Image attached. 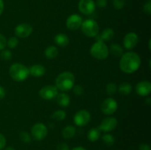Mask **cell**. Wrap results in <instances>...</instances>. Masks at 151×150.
I'll return each instance as SVG.
<instances>
[{
  "label": "cell",
  "instance_id": "1",
  "mask_svg": "<svg viewBox=\"0 0 151 150\" xmlns=\"http://www.w3.org/2000/svg\"><path fill=\"white\" fill-rule=\"evenodd\" d=\"M141 65L140 57L135 52L129 51L121 56L119 68L124 73L132 74L137 71Z\"/></svg>",
  "mask_w": 151,
  "mask_h": 150
},
{
  "label": "cell",
  "instance_id": "2",
  "mask_svg": "<svg viewBox=\"0 0 151 150\" xmlns=\"http://www.w3.org/2000/svg\"><path fill=\"white\" fill-rule=\"evenodd\" d=\"M75 76L69 71L60 73L55 79L56 88L61 91H67L72 89L75 85Z\"/></svg>",
  "mask_w": 151,
  "mask_h": 150
},
{
  "label": "cell",
  "instance_id": "3",
  "mask_svg": "<svg viewBox=\"0 0 151 150\" xmlns=\"http://www.w3.org/2000/svg\"><path fill=\"white\" fill-rule=\"evenodd\" d=\"M9 73L13 80L16 82H22L29 76V69L21 63H15L10 66Z\"/></svg>",
  "mask_w": 151,
  "mask_h": 150
},
{
  "label": "cell",
  "instance_id": "4",
  "mask_svg": "<svg viewBox=\"0 0 151 150\" xmlns=\"http://www.w3.org/2000/svg\"><path fill=\"white\" fill-rule=\"evenodd\" d=\"M90 53L91 55L97 60H105L109 56V50L104 42L97 41L91 46Z\"/></svg>",
  "mask_w": 151,
  "mask_h": 150
},
{
  "label": "cell",
  "instance_id": "5",
  "mask_svg": "<svg viewBox=\"0 0 151 150\" xmlns=\"http://www.w3.org/2000/svg\"><path fill=\"white\" fill-rule=\"evenodd\" d=\"M81 29L86 36L93 38L98 35L99 26L97 22L93 19H87L81 24Z\"/></svg>",
  "mask_w": 151,
  "mask_h": 150
},
{
  "label": "cell",
  "instance_id": "6",
  "mask_svg": "<svg viewBox=\"0 0 151 150\" xmlns=\"http://www.w3.org/2000/svg\"><path fill=\"white\" fill-rule=\"evenodd\" d=\"M48 133L47 128L44 124H35L31 129V135L34 140L37 141H42L46 138Z\"/></svg>",
  "mask_w": 151,
  "mask_h": 150
},
{
  "label": "cell",
  "instance_id": "7",
  "mask_svg": "<svg viewBox=\"0 0 151 150\" xmlns=\"http://www.w3.org/2000/svg\"><path fill=\"white\" fill-rule=\"evenodd\" d=\"M117 102L112 98L106 99L101 104L102 112L107 116L114 114L117 110Z\"/></svg>",
  "mask_w": 151,
  "mask_h": 150
},
{
  "label": "cell",
  "instance_id": "8",
  "mask_svg": "<svg viewBox=\"0 0 151 150\" xmlns=\"http://www.w3.org/2000/svg\"><path fill=\"white\" fill-rule=\"evenodd\" d=\"M74 122L78 126H86L91 119V115L87 110H81L77 112L74 116Z\"/></svg>",
  "mask_w": 151,
  "mask_h": 150
},
{
  "label": "cell",
  "instance_id": "9",
  "mask_svg": "<svg viewBox=\"0 0 151 150\" xmlns=\"http://www.w3.org/2000/svg\"><path fill=\"white\" fill-rule=\"evenodd\" d=\"M95 8L96 4L93 0H81L78 3V9L84 15H91Z\"/></svg>",
  "mask_w": 151,
  "mask_h": 150
},
{
  "label": "cell",
  "instance_id": "10",
  "mask_svg": "<svg viewBox=\"0 0 151 150\" xmlns=\"http://www.w3.org/2000/svg\"><path fill=\"white\" fill-rule=\"evenodd\" d=\"M58 89L54 85H47L40 90L39 95L43 99L51 100L53 99L58 95Z\"/></svg>",
  "mask_w": 151,
  "mask_h": 150
},
{
  "label": "cell",
  "instance_id": "11",
  "mask_svg": "<svg viewBox=\"0 0 151 150\" xmlns=\"http://www.w3.org/2000/svg\"><path fill=\"white\" fill-rule=\"evenodd\" d=\"M116 126H117V120L114 117H108L102 121L100 126L97 128L100 129V132L103 131V132H108L116 129Z\"/></svg>",
  "mask_w": 151,
  "mask_h": 150
},
{
  "label": "cell",
  "instance_id": "12",
  "mask_svg": "<svg viewBox=\"0 0 151 150\" xmlns=\"http://www.w3.org/2000/svg\"><path fill=\"white\" fill-rule=\"evenodd\" d=\"M32 32V27L28 24L23 23L19 24L15 29V34L19 38H24L29 36Z\"/></svg>",
  "mask_w": 151,
  "mask_h": 150
},
{
  "label": "cell",
  "instance_id": "13",
  "mask_svg": "<svg viewBox=\"0 0 151 150\" xmlns=\"http://www.w3.org/2000/svg\"><path fill=\"white\" fill-rule=\"evenodd\" d=\"M83 23V19L78 14H72L66 20V26L71 30H76L79 29Z\"/></svg>",
  "mask_w": 151,
  "mask_h": 150
},
{
  "label": "cell",
  "instance_id": "14",
  "mask_svg": "<svg viewBox=\"0 0 151 150\" xmlns=\"http://www.w3.org/2000/svg\"><path fill=\"white\" fill-rule=\"evenodd\" d=\"M138 41V36L135 32H129L124 38V46L126 49H132L137 46Z\"/></svg>",
  "mask_w": 151,
  "mask_h": 150
},
{
  "label": "cell",
  "instance_id": "15",
  "mask_svg": "<svg viewBox=\"0 0 151 150\" xmlns=\"http://www.w3.org/2000/svg\"><path fill=\"white\" fill-rule=\"evenodd\" d=\"M136 91L137 94L142 96L149 95L151 91V83L149 81H142L139 82L136 86Z\"/></svg>",
  "mask_w": 151,
  "mask_h": 150
},
{
  "label": "cell",
  "instance_id": "16",
  "mask_svg": "<svg viewBox=\"0 0 151 150\" xmlns=\"http://www.w3.org/2000/svg\"><path fill=\"white\" fill-rule=\"evenodd\" d=\"M114 32L111 28H107V29H104L100 35H97L95 37L97 41H109L114 38Z\"/></svg>",
  "mask_w": 151,
  "mask_h": 150
},
{
  "label": "cell",
  "instance_id": "17",
  "mask_svg": "<svg viewBox=\"0 0 151 150\" xmlns=\"http://www.w3.org/2000/svg\"><path fill=\"white\" fill-rule=\"evenodd\" d=\"M55 43L60 47H66L69 43V38L63 33H59L55 36Z\"/></svg>",
  "mask_w": 151,
  "mask_h": 150
},
{
  "label": "cell",
  "instance_id": "18",
  "mask_svg": "<svg viewBox=\"0 0 151 150\" xmlns=\"http://www.w3.org/2000/svg\"><path fill=\"white\" fill-rule=\"evenodd\" d=\"M45 73V68L41 65H34L29 69V74L35 77L42 76Z\"/></svg>",
  "mask_w": 151,
  "mask_h": 150
},
{
  "label": "cell",
  "instance_id": "19",
  "mask_svg": "<svg viewBox=\"0 0 151 150\" xmlns=\"http://www.w3.org/2000/svg\"><path fill=\"white\" fill-rule=\"evenodd\" d=\"M57 97V102L60 107H68L70 104V97L68 94H65V93H60V94H58L56 96Z\"/></svg>",
  "mask_w": 151,
  "mask_h": 150
},
{
  "label": "cell",
  "instance_id": "20",
  "mask_svg": "<svg viewBox=\"0 0 151 150\" xmlns=\"http://www.w3.org/2000/svg\"><path fill=\"white\" fill-rule=\"evenodd\" d=\"M110 52L114 57H120L123 54V49L118 44H113L110 47Z\"/></svg>",
  "mask_w": 151,
  "mask_h": 150
},
{
  "label": "cell",
  "instance_id": "21",
  "mask_svg": "<svg viewBox=\"0 0 151 150\" xmlns=\"http://www.w3.org/2000/svg\"><path fill=\"white\" fill-rule=\"evenodd\" d=\"M58 54V51L57 48L54 46H50L46 49L45 51H44V54H45L46 57L47 59H54L55 57H57Z\"/></svg>",
  "mask_w": 151,
  "mask_h": 150
},
{
  "label": "cell",
  "instance_id": "22",
  "mask_svg": "<svg viewBox=\"0 0 151 150\" xmlns=\"http://www.w3.org/2000/svg\"><path fill=\"white\" fill-rule=\"evenodd\" d=\"M75 132H76V129H75V126H67L62 131V135L66 139H69L75 136Z\"/></svg>",
  "mask_w": 151,
  "mask_h": 150
},
{
  "label": "cell",
  "instance_id": "23",
  "mask_svg": "<svg viewBox=\"0 0 151 150\" xmlns=\"http://www.w3.org/2000/svg\"><path fill=\"white\" fill-rule=\"evenodd\" d=\"M88 139L91 142L97 141L100 136V131L98 128H92L88 132Z\"/></svg>",
  "mask_w": 151,
  "mask_h": 150
},
{
  "label": "cell",
  "instance_id": "24",
  "mask_svg": "<svg viewBox=\"0 0 151 150\" xmlns=\"http://www.w3.org/2000/svg\"><path fill=\"white\" fill-rule=\"evenodd\" d=\"M132 91V86L128 82H123L119 86V92L122 95H128Z\"/></svg>",
  "mask_w": 151,
  "mask_h": 150
},
{
  "label": "cell",
  "instance_id": "25",
  "mask_svg": "<svg viewBox=\"0 0 151 150\" xmlns=\"http://www.w3.org/2000/svg\"><path fill=\"white\" fill-rule=\"evenodd\" d=\"M102 140L103 142L106 144V146H111L114 144L115 143V138L114 137L110 134H105L103 137H102Z\"/></svg>",
  "mask_w": 151,
  "mask_h": 150
},
{
  "label": "cell",
  "instance_id": "26",
  "mask_svg": "<svg viewBox=\"0 0 151 150\" xmlns=\"http://www.w3.org/2000/svg\"><path fill=\"white\" fill-rule=\"evenodd\" d=\"M66 116V112L63 111V110H57V111L54 112V113H52V115L51 118L55 121H62L63 120V119H65Z\"/></svg>",
  "mask_w": 151,
  "mask_h": 150
},
{
  "label": "cell",
  "instance_id": "27",
  "mask_svg": "<svg viewBox=\"0 0 151 150\" xmlns=\"http://www.w3.org/2000/svg\"><path fill=\"white\" fill-rule=\"evenodd\" d=\"M19 139L24 143H29L32 140L31 135L27 132H22L19 133Z\"/></svg>",
  "mask_w": 151,
  "mask_h": 150
},
{
  "label": "cell",
  "instance_id": "28",
  "mask_svg": "<svg viewBox=\"0 0 151 150\" xmlns=\"http://www.w3.org/2000/svg\"><path fill=\"white\" fill-rule=\"evenodd\" d=\"M116 89H117V86L115 83H109L108 84L107 87H106V92L109 95H114L116 93Z\"/></svg>",
  "mask_w": 151,
  "mask_h": 150
},
{
  "label": "cell",
  "instance_id": "29",
  "mask_svg": "<svg viewBox=\"0 0 151 150\" xmlns=\"http://www.w3.org/2000/svg\"><path fill=\"white\" fill-rule=\"evenodd\" d=\"M0 57L2 60H4V61H7V60H9L11 59L12 57V53L10 52L9 50H1V53H0Z\"/></svg>",
  "mask_w": 151,
  "mask_h": 150
},
{
  "label": "cell",
  "instance_id": "30",
  "mask_svg": "<svg viewBox=\"0 0 151 150\" xmlns=\"http://www.w3.org/2000/svg\"><path fill=\"white\" fill-rule=\"evenodd\" d=\"M19 44V40L16 37H12L8 41H7V46L10 49H14Z\"/></svg>",
  "mask_w": 151,
  "mask_h": 150
},
{
  "label": "cell",
  "instance_id": "31",
  "mask_svg": "<svg viewBox=\"0 0 151 150\" xmlns=\"http://www.w3.org/2000/svg\"><path fill=\"white\" fill-rule=\"evenodd\" d=\"M125 0H113V5L116 10H121L124 7Z\"/></svg>",
  "mask_w": 151,
  "mask_h": 150
},
{
  "label": "cell",
  "instance_id": "32",
  "mask_svg": "<svg viewBox=\"0 0 151 150\" xmlns=\"http://www.w3.org/2000/svg\"><path fill=\"white\" fill-rule=\"evenodd\" d=\"M73 88V92L75 93L76 95L81 96L84 93V89L81 85H75V86H73V88Z\"/></svg>",
  "mask_w": 151,
  "mask_h": 150
},
{
  "label": "cell",
  "instance_id": "33",
  "mask_svg": "<svg viewBox=\"0 0 151 150\" xmlns=\"http://www.w3.org/2000/svg\"><path fill=\"white\" fill-rule=\"evenodd\" d=\"M6 46H7V39L4 35L0 34V51L4 49Z\"/></svg>",
  "mask_w": 151,
  "mask_h": 150
},
{
  "label": "cell",
  "instance_id": "34",
  "mask_svg": "<svg viewBox=\"0 0 151 150\" xmlns=\"http://www.w3.org/2000/svg\"><path fill=\"white\" fill-rule=\"evenodd\" d=\"M144 11L148 15H150L151 13V1L150 0H147V1H146L145 4Z\"/></svg>",
  "mask_w": 151,
  "mask_h": 150
},
{
  "label": "cell",
  "instance_id": "35",
  "mask_svg": "<svg viewBox=\"0 0 151 150\" xmlns=\"http://www.w3.org/2000/svg\"><path fill=\"white\" fill-rule=\"evenodd\" d=\"M57 150H69V147L66 143H60L56 146Z\"/></svg>",
  "mask_w": 151,
  "mask_h": 150
},
{
  "label": "cell",
  "instance_id": "36",
  "mask_svg": "<svg viewBox=\"0 0 151 150\" xmlns=\"http://www.w3.org/2000/svg\"><path fill=\"white\" fill-rule=\"evenodd\" d=\"M95 4H97V7H100V8H104L107 6L108 1L107 0H97Z\"/></svg>",
  "mask_w": 151,
  "mask_h": 150
},
{
  "label": "cell",
  "instance_id": "37",
  "mask_svg": "<svg viewBox=\"0 0 151 150\" xmlns=\"http://www.w3.org/2000/svg\"><path fill=\"white\" fill-rule=\"evenodd\" d=\"M6 145V139L5 137L2 135L1 133H0V150L3 149L4 148Z\"/></svg>",
  "mask_w": 151,
  "mask_h": 150
},
{
  "label": "cell",
  "instance_id": "38",
  "mask_svg": "<svg viewBox=\"0 0 151 150\" xmlns=\"http://www.w3.org/2000/svg\"><path fill=\"white\" fill-rule=\"evenodd\" d=\"M139 150H150V146L148 144H142L139 146Z\"/></svg>",
  "mask_w": 151,
  "mask_h": 150
},
{
  "label": "cell",
  "instance_id": "39",
  "mask_svg": "<svg viewBox=\"0 0 151 150\" xmlns=\"http://www.w3.org/2000/svg\"><path fill=\"white\" fill-rule=\"evenodd\" d=\"M4 96H5V90L0 85V100L4 99Z\"/></svg>",
  "mask_w": 151,
  "mask_h": 150
},
{
  "label": "cell",
  "instance_id": "40",
  "mask_svg": "<svg viewBox=\"0 0 151 150\" xmlns=\"http://www.w3.org/2000/svg\"><path fill=\"white\" fill-rule=\"evenodd\" d=\"M4 1H3V0H0V16L2 14L3 11H4Z\"/></svg>",
  "mask_w": 151,
  "mask_h": 150
},
{
  "label": "cell",
  "instance_id": "41",
  "mask_svg": "<svg viewBox=\"0 0 151 150\" xmlns=\"http://www.w3.org/2000/svg\"><path fill=\"white\" fill-rule=\"evenodd\" d=\"M72 150H87L86 149H85L84 147H82V146H77V147H75L74 149H72Z\"/></svg>",
  "mask_w": 151,
  "mask_h": 150
},
{
  "label": "cell",
  "instance_id": "42",
  "mask_svg": "<svg viewBox=\"0 0 151 150\" xmlns=\"http://www.w3.org/2000/svg\"><path fill=\"white\" fill-rule=\"evenodd\" d=\"M4 150H16V149H15L13 148V147L9 146V147H7V148H5V149H4Z\"/></svg>",
  "mask_w": 151,
  "mask_h": 150
},
{
  "label": "cell",
  "instance_id": "43",
  "mask_svg": "<svg viewBox=\"0 0 151 150\" xmlns=\"http://www.w3.org/2000/svg\"><path fill=\"white\" fill-rule=\"evenodd\" d=\"M146 102L147 103V104H150V98H147L146 100Z\"/></svg>",
  "mask_w": 151,
  "mask_h": 150
}]
</instances>
